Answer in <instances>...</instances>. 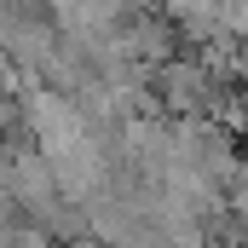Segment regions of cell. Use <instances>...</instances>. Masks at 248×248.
<instances>
[{"label":"cell","instance_id":"cell-1","mask_svg":"<svg viewBox=\"0 0 248 248\" xmlns=\"http://www.w3.org/2000/svg\"><path fill=\"white\" fill-rule=\"evenodd\" d=\"M243 139H248V116H243Z\"/></svg>","mask_w":248,"mask_h":248}]
</instances>
